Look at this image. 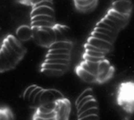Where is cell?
<instances>
[{"instance_id": "obj_10", "label": "cell", "mask_w": 134, "mask_h": 120, "mask_svg": "<svg viewBox=\"0 0 134 120\" xmlns=\"http://www.w3.org/2000/svg\"><path fill=\"white\" fill-rule=\"evenodd\" d=\"M86 43L89 45H92V46H94V47H99V49H104V50L108 51V52H110L113 49V44H112V43L107 42L105 40H99V39L94 38V37H91V36L88 38Z\"/></svg>"}, {"instance_id": "obj_28", "label": "cell", "mask_w": 134, "mask_h": 120, "mask_svg": "<svg viewBox=\"0 0 134 120\" xmlns=\"http://www.w3.org/2000/svg\"><path fill=\"white\" fill-rule=\"evenodd\" d=\"M94 32H100V33H104L105 35H108V36H110L111 38H113V40H115L117 37V34L116 33H113V32H110V31L106 30V29H104V28H99V27H96V28L94 29Z\"/></svg>"}, {"instance_id": "obj_29", "label": "cell", "mask_w": 134, "mask_h": 120, "mask_svg": "<svg viewBox=\"0 0 134 120\" xmlns=\"http://www.w3.org/2000/svg\"><path fill=\"white\" fill-rule=\"evenodd\" d=\"M42 90H43V89L42 88V87L37 86L36 88H35V90H34V92H32V93H31L30 97H29V100H28V102L30 103L31 105H34V100H35V97L37 96V94H38L39 92H40Z\"/></svg>"}, {"instance_id": "obj_43", "label": "cell", "mask_w": 134, "mask_h": 120, "mask_svg": "<svg viewBox=\"0 0 134 120\" xmlns=\"http://www.w3.org/2000/svg\"><path fill=\"white\" fill-rule=\"evenodd\" d=\"M38 3H39V0H32V5H35Z\"/></svg>"}, {"instance_id": "obj_32", "label": "cell", "mask_w": 134, "mask_h": 120, "mask_svg": "<svg viewBox=\"0 0 134 120\" xmlns=\"http://www.w3.org/2000/svg\"><path fill=\"white\" fill-rule=\"evenodd\" d=\"M107 14H111V15L115 16V17L119 18V19H121V20H123V21H128V19H129V16L123 15V14H120L119 12H117V11H115V10H113V8H112V9L109 10L108 13H107Z\"/></svg>"}, {"instance_id": "obj_20", "label": "cell", "mask_w": 134, "mask_h": 120, "mask_svg": "<svg viewBox=\"0 0 134 120\" xmlns=\"http://www.w3.org/2000/svg\"><path fill=\"white\" fill-rule=\"evenodd\" d=\"M93 115H99V107H94V109H90L86 111L77 114V119L78 118H83V117H88V116H93Z\"/></svg>"}, {"instance_id": "obj_7", "label": "cell", "mask_w": 134, "mask_h": 120, "mask_svg": "<svg viewBox=\"0 0 134 120\" xmlns=\"http://www.w3.org/2000/svg\"><path fill=\"white\" fill-rule=\"evenodd\" d=\"M54 32L57 37V41L58 40H69L70 38V30L69 27L65 25H59V24H55L54 27Z\"/></svg>"}, {"instance_id": "obj_27", "label": "cell", "mask_w": 134, "mask_h": 120, "mask_svg": "<svg viewBox=\"0 0 134 120\" xmlns=\"http://www.w3.org/2000/svg\"><path fill=\"white\" fill-rule=\"evenodd\" d=\"M74 1H75L76 7H77V8L78 9V8H80V7H84L88 5H91L94 2L97 1V0H74Z\"/></svg>"}, {"instance_id": "obj_21", "label": "cell", "mask_w": 134, "mask_h": 120, "mask_svg": "<svg viewBox=\"0 0 134 120\" xmlns=\"http://www.w3.org/2000/svg\"><path fill=\"white\" fill-rule=\"evenodd\" d=\"M41 71L42 73L48 76H52V77H58V76H60L64 74L63 72L57 71V70H51V69H47V68H41Z\"/></svg>"}, {"instance_id": "obj_13", "label": "cell", "mask_w": 134, "mask_h": 120, "mask_svg": "<svg viewBox=\"0 0 134 120\" xmlns=\"http://www.w3.org/2000/svg\"><path fill=\"white\" fill-rule=\"evenodd\" d=\"M80 67L86 70V71L89 72L90 74H94L97 77L98 75V67H99V63H93V62L89 61H85L80 63Z\"/></svg>"}, {"instance_id": "obj_35", "label": "cell", "mask_w": 134, "mask_h": 120, "mask_svg": "<svg viewBox=\"0 0 134 120\" xmlns=\"http://www.w3.org/2000/svg\"><path fill=\"white\" fill-rule=\"evenodd\" d=\"M101 21H102V22H104V23H106V24H108V25H110L111 27H113V28L114 29V30H116L117 32H119V31L121 30V28H120V27H119L118 25H117L116 23H114V22H113V21L109 20L107 17H104Z\"/></svg>"}, {"instance_id": "obj_41", "label": "cell", "mask_w": 134, "mask_h": 120, "mask_svg": "<svg viewBox=\"0 0 134 120\" xmlns=\"http://www.w3.org/2000/svg\"><path fill=\"white\" fill-rule=\"evenodd\" d=\"M23 4H24V5H32V0H24Z\"/></svg>"}, {"instance_id": "obj_8", "label": "cell", "mask_w": 134, "mask_h": 120, "mask_svg": "<svg viewBox=\"0 0 134 120\" xmlns=\"http://www.w3.org/2000/svg\"><path fill=\"white\" fill-rule=\"evenodd\" d=\"M113 9L123 15L130 16L131 11V1H118L113 3Z\"/></svg>"}, {"instance_id": "obj_44", "label": "cell", "mask_w": 134, "mask_h": 120, "mask_svg": "<svg viewBox=\"0 0 134 120\" xmlns=\"http://www.w3.org/2000/svg\"><path fill=\"white\" fill-rule=\"evenodd\" d=\"M20 2H21V3H23V2H24V0H19Z\"/></svg>"}, {"instance_id": "obj_38", "label": "cell", "mask_w": 134, "mask_h": 120, "mask_svg": "<svg viewBox=\"0 0 134 120\" xmlns=\"http://www.w3.org/2000/svg\"><path fill=\"white\" fill-rule=\"evenodd\" d=\"M49 54H70L71 50L69 49H49Z\"/></svg>"}, {"instance_id": "obj_14", "label": "cell", "mask_w": 134, "mask_h": 120, "mask_svg": "<svg viewBox=\"0 0 134 120\" xmlns=\"http://www.w3.org/2000/svg\"><path fill=\"white\" fill-rule=\"evenodd\" d=\"M72 47H73V44L71 41L58 40L53 43L49 49H69V50H71Z\"/></svg>"}, {"instance_id": "obj_2", "label": "cell", "mask_w": 134, "mask_h": 120, "mask_svg": "<svg viewBox=\"0 0 134 120\" xmlns=\"http://www.w3.org/2000/svg\"><path fill=\"white\" fill-rule=\"evenodd\" d=\"M118 104L128 113L134 111V84H121L118 94Z\"/></svg>"}, {"instance_id": "obj_12", "label": "cell", "mask_w": 134, "mask_h": 120, "mask_svg": "<svg viewBox=\"0 0 134 120\" xmlns=\"http://www.w3.org/2000/svg\"><path fill=\"white\" fill-rule=\"evenodd\" d=\"M38 15H49L54 17V10H53V8L47 7L34 8L32 13H31V18H34Z\"/></svg>"}, {"instance_id": "obj_34", "label": "cell", "mask_w": 134, "mask_h": 120, "mask_svg": "<svg viewBox=\"0 0 134 120\" xmlns=\"http://www.w3.org/2000/svg\"><path fill=\"white\" fill-rule=\"evenodd\" d=\"M96 27H99V28H104V29H106V30L110 31V32H113V33H118V32H117L116 30H114V29L113 28V27H111L110 25H108V24L104 23V22H102V21H100V22H98L97 24H96Z\"/></svg>"}, {"instance_id": "obj_40", "label": "cell", "mask_w": 134, "mask_h": 120, "mask_svg": "<svg viewBox=\"0 0 134 120\" xmlns=\"http://www.w3.org/2000/svg\"><path fill=\"white\" fill-rule=\"evenodd\" d=\"M77 120H100V118H99V115H93L83 117V118H78Z\"/></svg>"}, {"instance_id": "obj_15", "label": "cell", "mask_w": 134, "mask_h": 120, "mask_svg": "<svg viewBox=\"0 0 134 120\" xmlns=\"http://www.w3.org/2000/svg\"><path fill=\"white\" fill-rule=\"evenodd\" d=\"M0 120H14V116L12 110L7 107H3L0 109Z\"/></svg>"}, {"instance_id": "obj_31", "label": "cell", "mask_w": 134, "mask_h": 120, "mask_svg": "<svg viewBox=\"0 0 134 120\" xmlns=\"http://www.w3.org/2000/svg\"><path fill=\"white\" fill-rule=\"evenodd\" d=\"M38 86V85H35V84H34V85H30L28 87L27 89H26L25 91H24V94H23V98L26 101H28L29 100V97H30L31 93H32V92H34V90H35V88Z\"/></svg>"}, {"instance_id": "obj_23", "label": "cell", "mask_w": 134, "mask_h": 120, "mask_svg": "<svg viewBox=\"0 0 134 120\" xmlns=\"http://www.w3.org/2000/svg\"><path fill=\"white\" fill-rule=\"evenodd\" d=\"M38 21H46V22H49L54 23L55 22V18L53 16L49 15H38L35 17L32 18V22H38Z\"/></svg>"}, {"instance_id": "obj_24", "label": "cell", "mask_w": 134, "mask_h": 120, "mask_svg": "<svg viewBox=\"0 0 134 120\" xmlns=\"http://www.w3.org/2000/svg\"><path fill=\"white\" fill-rule=\"evenodd\" d=\"M89 96H94V94H93L92 89L88 88V89H86V90L84 91L83 92H81V94L78 96V98L77 99V101H76V105L78 104V103H79L82 100H84L85 98H86V97H89Z\"/></svg>"}, {"instance_id": "obj_33", "label": "cell", "mask_w": 134, "mask_h": 120, "mask_svg": "<svg viewBox=\"0 0 134 120\" xmlns=\"http://www.w3.org/2000/svg\"><path fill=\"white\" fill-rule=\"evenodd\" d=\"M85 50H91V51H96V52H100V53H103V54H106L109 53L108 51L104 50V49H99V47H94L92 45H89L87 43L85 44Z\"/></svg>"}, {"instance_id": "obj_9", "label": "cell", "mask_w": 134, "mask_h": 120, "mask_svg": "<svg viewBox=\"0 0 134 120\" xmlns=\"http://www.w3.org/2000/svg\"><path fill=\"white\" fill-rule=\"evenodd\" d=\"M5 40H7V42L10 44V46L13 47L16 52L19 54L21 57H24V56L25 55L26 52L25 47L23 46V44L20 42V40L15 36H14V35H8L7 38H5Z\"/></svg>"}, {"instance_id": "obj_39", "label": "cell", "mask_w": 134, "mask_h": 120, "mask_svg": "<svg viewBox=\"0 0 134 120\" xmlns=\"http://www.w3.org/2000/svg\"><path fill=\"white\" fill-rule=\"evenodd\" d=\"M96 2L97 1H96V2H94L93 4H91V5H86V7H80V8H78V10H80L81 12H89V11H91V10L94 9V7H96Z\"/></svg>"}, {"instance_id": "obj_1", "label": "cell", "mask_w": 134, "mask_h": 120, "mask_svg": "<svg viewBox=\"0 0 134 120\" xmlns=\"http://www.w3.org/2000/svg\"><path fill=\"white\" fill-rule=\"evenodd\" d=\"M32 39L39 46L49 47L57 41L53 27H32Z\"/></svg>"}, {"instance_id": "obj_42", "label": "cell", "mask_w": 134, "mask_h": 120, "mask_svg": "<svg viewBox=\"0 0 134 120\" xmlns=\"http://www.w3.org/2000/svg\"><path fill=\"white\" fill-rule=\"evenodd\" d=\"M112 3H115V2H118V1H131V0H111Z\"/></svg>"}, {"instance_id": "obj_22", "label": "cell", "mask_w": 134, "mask_h": 120, "mask_svg": "<svg viewBox=\"0 0 134 120\" xmlns=\"http://www.w3.org/2000/svg\"><path fill=\"white\" fill-rule=\"evenodd\" d=\"M105 17L108 18L109 20L113 21V22H114V23H116L121 29H122L123 27L126 25V23H127V21H123V20H121V19H119V18L115 17V16H113V15H111V14H106Z\"/></svg>"}, {"instance_id": "obj_4", "label": "cell", "mask_w": 134, "mask_h": 120, "mask_svg": "<svg viewBox=\"0 0 134 120\" xmlns=\"http://www.w3.org/2000/svg\"><path fill=\"white\" fill-rule=\"evenodd\" d=\"M114 69L110 64V62L107 59H104L99 63L98 67V75H97V82L102 83L109 79L113 76Z\"/></svg>"}, {"instance_id": "obj_11", "label": "cell", "mask_w": 134, "mask_h": 120, "mask_svg": "<svg viewBox=\"0 0 134 120\" xmlns=\"http://www.w3.org/2000/svg\"><path fill=\"white\" fill-rule=\"evenodd\" d=\"M76 73H77V76L80 78L82 81H84L85 82L87 83H94L97 82V77L94 74H90L89 72L86 71L84 68H82L80 65H78L76 68Z\"/></svg>"}, {"instance_id": "obj_18", "label": "cell", "mask_w": 134, "mask_h": 120, "mask_svg": "<svg viewBox=\"0 0 134 120\" xmlns=\"http://www.w3.org/2000/svg\"><path fill=\"white\" fill-rule=\"evenodd\" d=\"M91 37H94V38L99 39V40H105L107 42L112 43V44H113V42H114V40H113V38H111L110 36H108V35L100 33V32H94V31H93V32L91 33Z\"/></svg>"}, {"instance_id": "obj_17", "label": "cell", "mask_w": 134, "mask_h": 120, "mask_svg": "<svg viewBox=\"0 0 134 120\" xmlns=\"http://www.w3.org/2000/svg\"><path fill=\"white\" fill-rule=\"evenodd\" d=\"M94 107H98V102H97V100H96V98H94V99H92V100H90L89 101H87V102L85 103L80 109H78L77 114H80V113L84 112V111L88 110V109H94Z\"/></svg>"}, {"instance_id": "obj_26", "label": "cell", "mask_w": 134, "mask_h": 120, "mask_svg": "<svg viewBox=\"0 0 134 120\" xmlns=\"http://www.w3.org/2000/svg\"><path fill=\"white\" fill-rule=\"evenodd\" d=\"M44 63H47V64H58V65H69V63H70V60H64V59H45Z\"/></svg>"}, {"instance_id": "obj_25", "label": "cell", "mask_w": 134, "mask_h": 120, "mask_svg": "<svg viewBox=\"0 0 134 120\" xmlns=\"http://www.w3.org/2000/svg\"><path fill=\"white\" fill-rule=\"evenodd\" d=\"M32 27H54L55 23L46 22V21H38V22H32Z\"/></svg>"}, {"instance_id": "obj_19", "label": "cell", "mask_w": 134, "mask_h": 120, "mask_svg": "<svg viewBox=\"0 0 134 120\" xmlns=\"http://www.w3.org/2000/svg\"><path fill=\"white\" fill-rule=\"evenodd\" d=\"M45 59H64L70 60V54H49L46 55Z\"/></svg>"}, {"instance_id": "obj_16", "label": "cell", "mask_w": 134, "mask_h": 120, "mask_svg": "<svg viewBox=\"0 0 134 120\" xmlns=\"http://www.w3.org/2000/svg\"><path fill=\"white\" fill-rule=\"evenodd\" d=\"M69 65H58V64H47L44 63L42 65V68H47V69H51V70H57V71H60L65 73L68 70Z\"/></svg>"}, {"instance_id": "obj_6", "label": "cell", "mask_w": 134, "mask_h": 120, "mask_svg": "<svg viewBox=\"0 0 134 120\" xmlns=\"http://www.w3.org/2000/svg\"><path fill=\"white\" fill-rule=\"evenodd\" d=\"M16 38L20 41L25 42V41L30 40L32 39L34 32H32V27H30L28 25H22L16 30L15 32Z\"/></svg>"}, {"instance_id": "obj_36", "label": "cell", "mask_w": 134, "mask_h": 120, "mask_svg": "<svg viewBox=\"0 0 134 120\" xmlns=\"http://www.w3.org/2000/svg\"><path fill=\"white\" fill-rule=\"evenodd\" d=\"M51 7L53 8V4L51 0H45V1H42L41 3L36 4L35 5H34V8H37V7Z\"/></svg>"}, {"instance_id": "obj_30", "label": "cell", "mask_w": 134, "mask_h": 120, "mask_svg": "<svg viewBox=\"0 0 134 120\" xmlns=\"http://www.w3.org/2000/svg\"><path fill=\"white\" fill-rule=\"evenodd\" d=\"M83 58L85 61L93 62V63H100L101 61H103L104 59H105V57H91V56H88V55L84 54Z\"/></svg>"}, {"instance_id": "obj_5", "label": "cell", "mask_w": 134, "mask_h": 120, "mask_svg": "<svg viewBox=\"0 0 134 120\" xmlns=\"http://www.w3.org/2000/svg\"><path fill=\"white\" fill-rule=\"evenodd\" d=\"M17 62L10 55L7 47L2 45L1 46V73L13 69L17 65Z\"/></svg>"}, {"instance_id": "obj_3", "label": "cell", "mask_w": 134, "mask_h": 120, "mask_svg": "<svg viewBox=\"0 0 134 120\" xmlns=\"http://www.w3.org/2000/svg\"><path fill=\"white\" fill-rule=\"evenodd\" d=\"M71 112V103L68 99L64 98L56 101L55 113L57 120H69Z\"/></svg>"}, {"instance_id": "obj_37", "label": "cell", "mask_w": 134, "mask_h": 120, "mask_svg": "<svg viewBox=\"0 0 134 120\" xmlns=\"http://www.w3.org/2000/svg\"><path fill=\"white\" fill-rule=\"evenodd\" d=\"M85 54L91 57H105V54H103L100 52H96V51H91V50H85Z\"/></svg>"}]
</instances>
